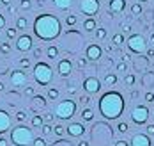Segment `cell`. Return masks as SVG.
<instances>
[{
    "label": "cell",
    "mask_w": 154,
    "mask_h": 146,
    "mask_svg": "<svg viewBox=\"0 0 154 146\" xmlns=\"http://www.w3.org/2000/svg\"><path fill=\"white\" fill-rule=\"evenodd\" d=\"M37 5H39V7H43V5H45V0H37Z\"/></svg>",
    "instance_id": "cell-58"
},
{
    "label": "cell",
    "mask_w": 154,
    "mask_h": 146,
    "mask_svg": "<svg viewBox=\"0 0 154 146\" xmlns=\"http://www.w3.org/2000/svg\"><path fill=\"white\" fill-rule=\"evenodd\" d=\"M46 55H48V59H57V57H59V48H57L55 45L48 47V50H46Z\"/></svg>",
    "instance_id": "cell-21"
},
{
    "label": "cell",
    "mask_w": 154,
    "mask_h": 146,
    "mask_svg": "<svg viewBox=\"0 0 154 146\" xmlns=\"http://www.w3.org/2000/svg\"><path fill=\"white\" fill-rule=\"evenodd\" d=\"M25 95H27V96H34V87H32V86L25 87Z\"/></svg>",
    "instance_id": "cell-42"
},
{
    "label": "cell",
    "mask_w": 154,
    "mask_h": 146,
    "mask_svg": "<svg viewBox=\"0 0 154 146\" xmlns=\"http://www.w3.org/2000/svg\"><path fill=\"white\" fill-rule=\"evenodd\" d=\"M147 135H154V125H149L147 127Z\"/></svg>",
    "instance_id": "cell-45"
},
{
    "label": "cell",
    "mask_w": 154,
    "mask_h": 146,
    "mask_svg": "<svg viewBox=\"0 0 154 146\" xmlns=\"http://www.w3.org/2000/svg\"><path fill=\"white\" fill-rule=\"evenodd\" d=\"M16 119H18V121H25V119H27V112H25V111H18V112H16Z\"/></svg>",
    "instance_id": "cell-37"
},
{
    "label": "cell",
    "mask_w": 154,
    "mask_h": 146,
    "mask_svg": "<svg viewBox=\"0 0 154 146\" xmlns=\"http://www.w3.org/2000/svg\"><path fill=\"white\" fill-rule=\"evenodd\" d=\"M124 96L117 91H108L105 95H101L97 102V109L103 118L106 119H117L124 112Z\"/></svg>",
    "instance_id": "cell-2"
},
{
    "label": "cell",
    "mask_w": 154,
    "mask_h": 146,
    "mask_svg": "<svg viewBox=\"0 0 154 146\" xmlns=\"http://www.w3.org/2000/svg\"><path fill=\"white\" fill-rule=\"evenodd\" d=\"M7 11H9V15H16V7L14 5H7Z\"/></svg>",
    "instance_id": "cell-46"
},
{
    "label": "cell",
    "mask_w": 154,
    "mask_h": 146,
    "mask_svg": "<svg viewBox=\"0 0 154 146\" xmlns=\"http://www.w3.org/2000/svg\"><path fill=\"white\" fill-rule=\"evenodd\" d=\"M46 105V100H45V96H34V109H37V107H45Z\"/></svg>",
    "instance_id": "cell-23"
},
{
    "label": "cell",
    "mask_w": 154,
    "mask_h": 146,
    "mask_svg": "<svg viewBox=\"0 0 154 146\" xmlns=\"http://www.w3.org/2000/svg\"><path fill=\"white\" fill-rule=\"evenodd\" d=\"M20 7H21V9H25V11H29V9L32 7L30 0H21V2H20Z\"/></svg>",
    "instance_id": "cell-35"
},
{
    "label": "cell",
    "mask_w": 154,
    "mask_h": 146,
    "mask_svg": "<svg viewBox=\"0 0 154 146\" xmlns=\"http://www.w3.org/2000/svg\"><path fill=\"white\" fill-rule=\"evenodd\" d=\"M32 73H34V80L37 82L39 86H48L50 82L53 80V70L46 63H37L34 66Z\"/></svg>",
    "instance_id": "cell-4"
},
{
    "label": "cell",
    "mask_w": 154,
    "mask_h": 146,
    "mask_svg": "<svg viewBox=\"0 0 154 146\" xmlns=\"http://www.w3.org/2000/svg\"><path fill=\"white\" fill-rule=\"evenodd\" d=\"M51 119H53V114H45V121H46V123H50V121H51Z\"/></svg>",
    "instance_id": "cell-47"
},
{
    "label": "cell",
    "mask_w": 154,
    "mask_h": 146,
    "mask_svg": "<svg viewBox=\"0 0 154 146\" xmlns=\"http://www.w3.org/2000/svg\"><path fill=\"white\" fill-rule=\"evenodd\" d=\"M137 2H138V4H143V2H147V0H137Z\"/></svg>",
    "instance_id": "cell-61"
},
{
    "label": "cell",
    "mask_w": 154,
    "mask_h": 146,
    "mask_svg": "<svg viewBox=\"0 0 154 146\" xmlns=\"http://www.w3.org/2000/svg\"><path fill=\"white\" fill-rule=\"evenodd\" d=\"M145 52H147V55H149V57H154V50H145Z\"/></svg>",
    "instance_id": "cell-54"
},
{
    "label": "cell",
    "mask_w": 154,
    "mask_h": 146,
    "mask_svg": "<svg viewBox=\"0 0 154 146\" xmlns=\"http://www.w3.org/2000/svg\"><path fill=\"white\" fill-rule=\"evenodd\" d=\"M0 146H7V139L5 137H0Z\"/></svg>",
    "instance_id": "cell-53"
},
{
    "label": "cell",
    "mask_w": 154,
    "mask_h": 146,
    "mask_svg": "<svg viewBox=\"0 0 154 146\" xmlns=\"http://www.w3.org/2000/svg\"><path fill=\"white\" fill-rule=\"evenodd\" d=\"M32 144H34V146H48L46 141H45V137H34Z\"/></svg>",
    "instance_id": "cell-29"
},
{
    "label": "cell",
    "mask_w": 154,
    "mask_h": 146,
    "mask_svg": "<svg viewBox=\"0 0 154 146\" xmlns=\"http://www.w3.org/2000/svg\"><path fill=\"white\" fill-rule=\"evenodd\" d=\"M96 37L103 41V39L106 37V29H97V31H96Z\"/></svg>",
    "instance_id": "cell-33"
},
{
    "label": "cell",
    "mask_w": 154,
    "mask_h": 146,
    "mask_svg": "<svg viewBox=\"0 0 154 146\" xmlns=\"http://www.w3.org/2000/svg\"><path fill=\"white\" fill-rule=\"evenodd\" d=\"M108 7H110L112 13H122L126 9V0H110Z\"/></svg>",
    "instance_id": "cell-17"
},
{
    "label": "cell",
    "mask_w": 154,
    "mask_h": 146,
    "mask_svg": "<svg viewBox=\"0 0 154 146\" xmlns=\"http://www.w3.org/2000/svg\"><path fill=\"white\" fill-rule=\"evenodd\" d=\"M34 141V132L27 125H18L11 130V143L14 146H29Z\"/></svg>",
    "instance_id": "cell-3"
},
{
    "label": "cell",
    "mask_w": 154,
    "mask_h": 146,
    "mask_svg": "<svg viewBox=\"0 0 154 146\" xmlns=\"http://www.w3.org/2000/svg\"><path fill=\"white\" fill-rule=\"evenodd\" d=\"M51 132H55V134L60 137V135H64V127H62V125H55V127H51Z\"/></svg>",
    "instance_id": "cell-34"
},
{
    "label": "cell",
    "mask_w": 154,
    "mask_h": 146,
    "mask_svg": "<svg viewBox=\"0 0 154 146\" xmlns=\"http://www.w3.org/2000/svg\"><path fill=\"white\" fill-rule=\"evenodd\" d=\"M53 4H55V7L66 11V9H69V7L73 5V0H53Z\"/></svg>",
    "instance_id": "cell-18"
},
{
    "label": "cell",
    "mask_w": 154,
    "mask_h": 146,
    "mask_svg": "<svg viewBox=\"0 0 154 146\" xmlns=\"http://www.w3.org/2000/svg\"><path fill=\"white\" fill-rule=\"evenodd\" d=\"M117 70H119V71H126V70H128V68H126V63H121V64L117 66Z\"/></svg>",
    "instance_id": "cell-49"
},
{
    "label": "cell",
    "mask_w": 154,
    "mask_h": 146,
    "mask_svg": "<svg viewBox=\"0 0 154 146\" xmlns=\"http://www.w3.org/2000/svg\"><path fill=\"white\" fill-rule=\"evenodd\" d=\"M129 52H135V54H143L147 50V43H145V37L142 34H133L129 36V39L126 41Z\"/></svg>",
    "instance_id": "cell-6"
},
{
    "label": "cell",
    "mask_w": 154,
    "mask_h": 146,
    "mask_svg": "<svg viewBox=\"0 0 154 146\" xmlns=\"http://www.w3.org/2000/svg\"><path fill=\"white\" fill-rule=\"evenodd\" d=\"M78 146H89V143H87V141H80V143H78Z\"/></svg>",
    "instance_id": "cell-56"
},
{
    "label": "cell",
    "mask_w": 154,
    "mask_h": 146,
    "mask_svg": "<svg viewBox=\"0 0 154 146\" xmlns=\"http://www.w3.org/2000/svg\"><path fill=\"white\" fill-rule=\"evenodd\" d=\"M145 102L152 103V102H154V93H147V95H145Z\"/></svg>",
    "instance_id": "cell-43"
},
{
    "label": "cell",
    "mask_w": 154,
    "mask_h": 146,
    "mask_svg": "<svg viewBox=\"0 0 154 146\" xmlns=\"http://www.w3.org/2000/svg\"><path fill=\"white\" fill-rule=\"evenodd\" d=\"M9 128H11V116L7 114V111L0 109V135L5 134Z\"/></svg>",
    "instance_id": "cell-14"
},
{
    "label": "cell",
    "mask_w": 154,
    "mask_h": 146,
    "mask_svg": "<svg viewBox=\"0 0 154 146\" xmlns=\"http://www.w3.org/2000/svg\"><path fill=\"white\" fill-rule=\"evenodd\" d=\"M124 84H126V86H133V84H135V75H126Z\"/></svg>",
    "instance_id": "cell-36"
},
{
    "label": "cell",
    "mask_w": 154,
    "mask_h": 146,
    "mask_svg": "<svg viewBox=\"0 0 154 146\" xmlns=\"http://www.w3.org/2000/svg\"><path fill=\"white\" fill-rule=\"evenodd\" d=\"M82 118H83V121H92L94 112L91 111V109H83V111H82Z\"/></svg>",
    "instance_id": "cell-24"
},
{
    "label": "cell",
    "mask_w": 154,
    "mask_h": 146,
    "mask_svg": "<svg viewBox=\"0 0 154 146\" xmlns=\"http://www.w3.org/2000/svg\"><path fill=\"white\" fill-rule=\"evenodd\" d=\"M66 23H67L69 27H75V23H76V16H75V15H67V18H66Z\"/></svg>",
    "instance_id": "cell-32"
},
{
    "label": "cell",
    "mask_w": 154,
    "mask_h": 146,
    "mask_svg": "<svg viewBox=\"0 0 154 146\" xmlns=\"http://www.w3.org/2000/svg\"><path fill=\"white\" fill-rule=\"evenodd\" d=\"M41 54H43V50H41V48H35V50H34V55H35V57H41Z\"/></svg>",
    "instance_id": "cell-51"
},
{
    "label": "cell",
    "mask_w": 154,
    "mask_h": 146,
    "mask_svg": "<svg viewBox=\"0 0 154 146\" xmlns=\"http://www.w3.org/2000/svg\"><path fill=\"white\" fill-rule=\"evenodd\" d=\"M80 102H82L83 105H89V103H91V98L87 96V95H83V96H80Z\"/></svg>",
    "instance_id": "cell-41"
},
{
    "label": "cell",
    "mask_w": 154,
    "mask_h": 146,
    "mask_svg": "<svg viewBox=\"0 0 154 146\" xmlns=\"http://www.w3.org/2000/svg\"><path fill=\"white\" fill-rule=\"evenodd\" d=\"M43 125V118L39 116V114H35L34 118H32V127H41Z\"/></svg>",
    "instance_id": "cell-27"
},
{
    "label": "cell",
    "mask_w": 154,
    "mask_h": 146,
    "mask_svg": "<svg viewBox=\"0 0 154 146\" xmlns=\"http://www.w3.org/2000/svg\"><path fill=\"white\" fill-rule=\"evenodd\" d=\"M131 146H151V137L147 134H137L131 139Z\"/></svg>",
    "instance_id": "cell-16"
},
{
    "label": "cell",
    "mask_w": 154,
    "mask_h": 146,
    "mask_svg": "<svg viewBox=\"0 0 154 146\" xmlns=\"http://www.w3.org/2000/svg\"><path fill=\"white\" fill-rule=\"evenodd\" d=\"M115 146H129V143H128V141H117Z\"/></svg>",
    "instance_id": "cell-50"
},
{
    "label": "cell",
    "mask_w": 154,
    "mask_h": 146,
    "mask_svg": "<svg viewBox=\"0 0 154 146\" xmlns=\"http://www.w3.org/2000/svg\"><path fill=\"white\" fill-rule=\"evenodd\" d=\"M122 31H124V32H129V31H131V27H129L128 23H122Z\"/></svg>",
    "instance_id": "cell-52"
},
{
    "label": "cell",
    "mask_w": 154,
    "mask_h": 146,
    "mask_svg": "<svg viewBox=\"0 0 154 146\" xmlns=\"http://www.w3.org/2000/svg\"><path fill=\"white\" fill-rule=\"evenodd\" d=\"M27 25H29V21L25 16H20L16 20V31H23V29H27Z\"/></svg>",
    "instance_id": "cell-20"
},
{
    "label": "cell",
    "mask_w": 154,
    "mask_h": 146,
    "mask_svg": "<svg viewBox=\"0 0 154 146\" xmlns=\"http://www.w3.org/2000/svg\"><path fill=\"white\" fill-rule=\"evenodd\" d=\"M4 27H5V18H4L2 15H0V31H2Z\"/></svg>",
    "instance_id": "cell-48"
},
{
    "label": "cell",
    "mask_w": 154,
    "mask_h": 146,
    "mask_svg": "<svg viewBox=\"0 0 154 146\" xmlns=\"http://www.w3.org/2000/svg\"><path fill=\"white\" fill-rule=\"evenodd\" d=\"M131 119H133L135 125H143V123H147V119H149V109L143 107V105L135 107L133 112H131Z\"/></svg>",
    "instance_id": "cell-8"
},
{
    "label": "cell",
    "mask_w": 154,
    "mask_h": 146,
    "mask_svg": "<svg viewBox=\"0 0 154 146\" xmlns=\"http://www.w3.org/2000/svg\"><path fill=\"white\" fill-rule=\"evenodd\" d=\"M9 52H11V45H9V43H0V54L7 55Z\"/></svg>",
    "instance_id": "cell-28"
},
{
    "label": "cell",
    "mask_w": 154,
    "mask_h": 146,
    "mask_svg": "<svg viewBox=\"0 0 154 146\" xmlns=\"http://www.w3.org/2000/svg\"><path fill=\"white\" fill-rule=\"evenodd\" d=\"M83 29H85L87 32L96 31V20H94V18H87V20L83 21Z\"/></svg>",
    "instance_id": "cell-19"
},
{
    "label": "cell",
    "mask_w": 154,
    "mask_h": 146,
    "mask_svg": "<svg viewBox=\"0 0 154 146\" xmlns=\"http://www.w3.org/2000/svg\"><path fill=\"white\" fill-rule=\"evenodd\" d=\"M85 64H87V59H78V68H85Z\"/></svg>",
    "instance_id": "cell-44"
},
{
    "label": "cell",
    "mask_w": 154,
    "mask_h": 146,
    "mask_svg": "<svg viewBox=\"0 0 154 146\" xmlns=\"http://www.w3.org/2000/svg\"><path fill=\"white\" fill-rule=\"evenodd\" d=\"M117 80H119V79H117L115 73H108L106 77H105V84H106V86H115Z\"/></svg>",
    "instance_id": "cell-22"
},
{
    "label": "cell",
    "mask_w": 154,
    "mask_h": 146,
    "mask_svg": "<svg viewBox=\"0 0 154 146\" xmlns=\"http://www.w3.org/2000/svg\"><path fill=\"white\" fill-rule=\"evenodd\" d=\"M80 11L87 18H92L99 11V0H82L80 2Z\"/></svg>",
    "instance_id": "cell-7"
},
{
    "label": "cell",
    "mask_w": 154,
    "mask_h": 146,
    "mask_svg": "<svg viewBox=\"0 0 154 146\" xmlns=\"http://www.w3.org/2000/svg\"><path fill=\"white\" fill-rule=\"evenodd\" d=\"M151 43H152V45H154V34H152V36H151Z\"/></svg>",
    "instance_id": "cell-60"
},
{
    "label": "cell",
    "mask_w": 154,
    "mask_h": 146,
    "mask_svg": "<svg viewBox=\"0 0 154 146\" xmlns=\"http://www.w3.org/2000/svg\"><path fill=\"white\" fill-rule=\"evenodd\" d=\"M67 91H69V95H75V93H76V89H75V87H69Z\"/></svg>",
    "instance_id": "cell-55"
},
{
    "label": "cell",
    "mask_w": 154,
    "mask_h": 146,
    "mask_svg": "<svg viewBox=\"0 0 154 146\" xmlns=\"http://www.w3.org/2000/svg\"><path fill=\"white\" fill-rule=\"evenodd\" d=\"M55 116L59 118V119H71L75 114H76V103L73 102V100H62L57 103V107H55Z\"/></svg>",
    "instance_id": "cell-5"
},
{
    "label": "cell",
    "mask_w": 154,
    "mask_h": 146,
    "mask_svg": "<svg viewBox=\"0 0 154 146\" xmlns=\"http://www.w3.org/2000/svg\"><path fill=\"white\" fill-rule=\"evenodd\" d=\"M57 71L60 77H69L71 71H73V63L69 59H60L59 61V66H57Z\"/></svg>",
    "instance_id": "cell-13"
},
{
    "label": "cell",
    "mask_w": 154,
    "mask_h": 146,
    "mask_svg": "<svg viewBox=\"0 0 154 146\" xmlns=\"http://www.w3.org/2000/svg\"><path fill=\"white\" fill-rule=\"evenodd\" d=\"M41 134H43V137L50 135V134H51V127H50L48 123H43V125H41Z\"/></svg>",
    "instance_id": "cell-26"
},
{
    "label": "cell",
    "mask_w": 154,
    "mask_h": 146,
    "mask_svg": "<svg viewBox=\"0 0 154 146\" xmlns=\"http://www.w3.org/2000/svg\"><path fill=\"white\" fill-rule=\"evenodd\" d=\"M11 84H13L14 87H23V86H27V73H25L23 70H14V71L11 73Z\"/></svg>",
    "instance_id": "cell-10"
},
{
    "label": "cell",
    "mask_w": 154,
    "mask_h": 146,
    "mask_svg": "<svg viewBox=\"0 0 154 146\" xmlns=\"http://www.w3.org/2000/svg\"><path fill=\"white\" fill-rule=\"evenodd\" d=\"M0 2H2L4 5H11V0H0Z\"/></svg>",
    "instance_id": "cell-57"
},
{
    "label": "cell",
    "mask_w": 154,
    "mask_h": 146,
    "mask_svg": "<svg viewBox=\"0 0 154 146\" xmlns=\"http://www.w3.org/2000/svg\"><path fill=\"white\" fill-rule=\"evenodd\" d=\"M131 13H133V15H135V16H138L140 13H142V5H140L138 2H137V4H133V5H131Z\"/></svg>",
    "instance_id": "cell-31"
},
{
    "label": "cell",
    "mask_w": 154,
    "mask_h": 146,
    "mask_svg": "<svg viewBox=\"0 0 154 146\" xmlns=\"http://www.w3.org/2000/svg\"><path fill=\"white\" fill-rule=\"evenodd\" d=\"M67 134L71 135V137H82L83 134H85V127L82 125V123H69V127H67Z\"/></svg>",
    "instance_id": "cell-15"
},
{
    "label": "cell",
    "mask_w": 154,
    "mask_h": 146,
    "mask_svg": "<svg viewBox=\"0 0 154 146\" xmlns=\"http://www.w3.org/2000/svg\"><path fill=\"white\" fill-rule=\"evenodd\" d=\"M117 132L126 134V132H128V123H119V125H117Z\"/></svg>",
    "instance_id": "cell-38"
},
{
    "label": "cell",
    "mask_w": 154,
    "mask_h": 146,
    "mask_svg": "<svg viewBox=\"0 0 154 146\" xmlns=\"http://www.w3.org/2000/svg\"><path fill=\"white\" fill-rule=\"evenodd\" d=\"M20 66H21V68H29V66H30V59H27V57L20 59Z\"/></svg>",
    "instance_id": "cell-40"
},
{
    "label": "cell",
    "mask_w": 154,
    "mask_h": 146,
    "mask_svg": "<svg viewBox=\"0 0 154 146\" xmlns=\"http://www.w3.org/2000/svg\"><path fill=\"white\" fill-rule=\"evenodd\" d=\"M5 89V86H4V82H0V91H4Z\"/></svg>",
    "instance_id": "cell-59"
},
{
    "label": "cell",
    "mask_w": 154,
    "mask_h": 146,
    "mask_svg": "<svg viewBox=\"0 0 154 146\" xmlns=\"http://www.w3.org/2000/svg\"><path fill=\"white\" fill-rule=\"evenodd\" d=\"M5 36H7L9 39H14L16 37V29H7V31H5Z\"/></svg>",
    "instance_id": "cell-39"
},
{
    "label": "cell",
    "mask_w": 154,
    "mask_h": 146,
    "mask_svg": "<svg viewBox=\"0 0 154 146\" xmlns=\"http://www.w3.org/2000/svg\"><path fill=\"white\" fill-rule=\"evenodd\" d=\"M112 43H113V45H121V43H124L122 34H113V37H112Z\"/></svg>",
    "instance_id": "cell-30"
},
{
    "label": "cell",
    "mask_w": 154,
    "mask_h": 146,
    "mask_svg": "<svg viewBox=\"0 0 154 146\" xmlns=\"http://www.w3.org/2000/svg\"><path fill=\"white\" fill-rule=\"evenodd\" d=\"M32 45H34V39H32V36H29V34H21L16 39V48L20 50V52H29L32 48Z\"/></svg>",
    "instance_id": "cell-9"
},
{
    "label": "cell",
    "mask_w": 154,
    "mask_h": 146,
    "mask_svg": "<svg viewBox=\"0 0 154 146\" xmlns=\"http://www.w3.org/2000/svg\"><path fill=\"white\" fill-rule=\"evenodd\" d=\"M62 32L60 20L53 15H39L34 20V34L41 41H53Z\"/></svg>",
    "instance_id": "cell-1"
},
{
    "label": "cell",
    "mask_w": 154,
    "mask_h": 146,
    "mask_svg": "<svg viewBox=\"0 0 154 146\" xmlns=\"http://www.w3.org/2000/svg\"><path fill=\"white\" fill-rule=\"evenodd\" d=\"M48 98H50V100H57V98H59V89H57V87H50V89H48Z\"/></svg>",
    "instance_id": "cell-25"
},
{
    "label": "cell",
    "mask_w": 154,
    "mask_h": 146,
    "mask_svg": "<svg viewBox=\"0 0 154 146\" xmlns=\"http://www.w3.org/2000/svg\"><path fill=\"white\" fill-rule=\"evenodd\" d=\"M101 54H103V50H101L99 45H96V43L89 45L87 50H85V57H87L89 61H97V59H101Z\"/></svg>",
    "instance_id": "cell-12"
},
{
    "label": "cell",
    "mask_w": 154,
    "mask_h": 146,
    "mask_svg": "<svg viewBox=\"0 0 154 146\" xmlns=\"http://www.w3.org/2000/svg\"><path fill=\"white\" fill-rule=\"evenodd\" d=\"M83 89H85L89 95H94V93H97V91L101 89V82L97 80L96 77H87V79L83 80Z\"/></svg>",
    "instance_id": "cell-11"
}]
</instances>
